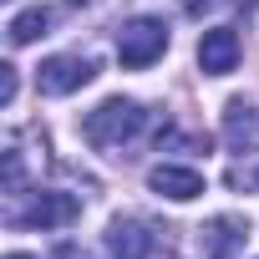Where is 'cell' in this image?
<instances>
[{
    "mask_svg": "<svg viewBox=\"0 0 259 259\" xmlns=\"http://www.w3.org/2000/svg\"><path fill=\"white\" fill-rule=\"evenodd\" d=\"M56 259H97V254H92V249H81V244H61V249H56Z\"/></svg>",
    "mask_w": 259,
    "mask_h": 259,
    "instance_id": "obj_14",
    "label": "cell"
},
{
    "mask_svg": "<svg viewBox=\"0 0 259 259\" xmlns=\"http://www.w3.org/2000/svg\"><path fill=\"white\" fill-rule=\"evenodd\" d=\"M203 6H213V0H183V11H188V16H203Z\"/></svg>",
    "mask_w": 259,
    "mask_h": 259,
    "instance_id": "obj_15",
    "label": "cell"
},
{
    "mask_svg": "<svg viewBox=\"0 0 259 259\" xmlns=\"http://www.w3.org/2000/svg\"><path fill=\"white\" fill-rule=\"evenodd\" d=\"M71 219H81V203L71 193H36L21 213H11V224L21 229H66Z\"/></svg>",
    "mask_w": 259,
    "mask_h": 259,
    "instance_id": "obj_4",
    "label": "cell"
},
{
    "mask_svg": "<svg viewBox=\"0 0 259 259\" xmlns=\"http://www.w3.org/2000/svg\"><path fill=\"white\" fill-rule=\"evenodd\" d=\"M107 249H112V259H148L158 249V239L138 219H112L107 224Z\"/></svg>",
    "mask_w": 259,
    "mask_h": 259,
    "instance_id": "obj_7",
    "label": "cell"
},
{
    "mask_svg": "<svg viewBox=\"0 0 259 259\" xmlns=\"http://www.w3.org/2000/svg\"><path fill=\"white\" fill-rule=\"evenodd\" d=\"M6 188H21V153H6Z\"/></svg>",
    "mask_w": 259,
    "mask_h": 259,
    "instance_id": "obj_13",
    "label": "cell"
},
{
    "mask_svg": "<svg viewBox=\"0 0 259 259\" xmlns=\"http://www.w3.org/2000/svg\"><path fill=\"white\" fill-rule=\"evenodd\" d=\"M51 21H56V11L51 6H31V11H21L6 31H11V46H31L36 36H46L51 31Z\"/></svg>",
    "mask_w": 259,
    "mask_h": 259,
    "instance_id": "obj_10",
    "label": "cell"
},
{
    "mask_svg": "<svg viewBox=\"0 0 259 259\" xmlns=\"http://www.w3.org/2000/svg\"><path fill=\"white\" fill-rule=\"evenodd\" d=\"M163 51H168V26H163L158 16H133V21L117 31V61H122L127 71L153 66Z\"/></svg>",
    "mask_w": 259,
    "mask_h": 259,
    "instance_id": "obj_2",
    "label": "cell"
},
{
    "mask_svg": "<svg viewBox=\"0 0 259 259\" xmlns=\"http://www.w3.org/2000/svg\"><path fill=\"white\" fill-rule=\"evenodd\" d=\"M244 239H249V224L239 213H219L198 229V254L203 259H234L244 249Z\"/></svg>",
    "mask_w": 259,
    "mask_h": 259,
    "instance_id": "obj_5",
    "label": "cell"
},
{
    "mask_svg": "<svg viewBox=\"0 0 259 259\" xmlns=\"http://www.w3.org/2000/svg\"><path fill=\"white\" fill-rule=\"evenodd\" d=\"M148 188L163 193V198H173V203H188V198L203 193V173L198 168H178V163H158L148 173Z\"/></svg>",
    "mask_w": 259,
    "mask_h": 259,
    "instance_id": "obj_8",
    "label": "cell"
},
{
    "mask_svg": "<svg viewBox=\"0 0 259 259\" xmlns=\"http://www.w3.org/2000/svg\"><path fill=\"white\" fill-rule=\"evenodd\" d=\"M6 259H36V254H6Z\"/></svg>",
    "mask_w": 259,
    "mask_h": 259,
    "instance_id": "obj_16",
    "label": "cell"
},
{
    "mask_svg": "<svg viewBox=\"0 0 259 259\" xmlns=\"http://www.w3.org/2000/svg\"><path fill=\"white\" fill-rule=\"evenodd\" d=\"M143 127H148L143 102H133V97H107L97 112H87L81 133H87V143H92V148L112 153V148H122V143H133Z\"/></svg>",
    "mask_w": 259,
    "mask_h": 259,
    "instance_id": "obj_1",
    "label": "cell"
},
{
    "mask_svg": "<svg viewBox=\"0 0 259 259\" xmlns=\"http://www.w3.org/2000/svg\"><path fill=\"white\" fill-rule=\"evenodd\" d=\"M71 6H97V0H71Z\"/></svg>",
    "mask_w": 259,
    "mask_h": 259,
    "instance_id": "obj_17",
    "label": "cell"
},
{
    "mask_svg": "<svg viewBox=\"0 0 259 259\" xmlns=\"http://www.w3.org/2000/svg\"><path fill=\"white\" fill-rule=\"evenodd\" d=\"M224 143H229V148H239V153L259 143V112H254V102L234 97V102L224 107Z\"/></svg>",
    "mask_w": 259,
    "mask_h": 259,
    "instance_id": "obj_9",
    "label": "cell"
},
{
    "mask_svg": "<svg viewBox=\"0 0 259 259\" xmlns=\"http://www.w3.org/2000/svg\"><path fill=\"white\" fill-rule=\"evenodd\" d=\"M229 188H244V193H249V188H259V168H244V163H239V168H229Z\"/></svg>",
    "mask_w": 259,
    "mask_h": 259,
    "instance_id": "obj_11",
    "label": "cell"
},
{
    "mask_svg": "<svg viewBox=\"0 0 259 259\" xmlns=\"http://www.w3.org/2000/svg\"><path fill=\"white\" fill-rule=\"evenodd\" d=\"M0 102H6V107L16 102V66H11V61L0 66Z\"/></svg>",
    "mask_w": 259,
    "mask_h": 259,
    "instance_id": "obj_12",
    "label": "cell"
},
{
    "mask_svg": "<svg viewBox=\"0 0 259 259\" xmlns=\"http://www.w3.org/2000/svg\"><path fill=\"white\" fill-rule=\"evenodd\" d=\"M198 66H203L208 76H229V71L239 66V31H229V26L203 31V41H198Z\"/></svg>",
    "mask_w": 259,
    "mask_h": 259,
    "instance_id": "obj_6",
    "label": "cell"
},
{
    "mask_svg": "<svg viewBox=\"0 0 259 259\" xmlns=\"http://www.w3.org/2000/svg\"><path fill=\"white\" fill-rule=\"evenodd\" d=\"M92 76H97V61L92 56H46L41 71H36V87H41V97H71Z\"/></svg>",
    "mask_w": 259,
    "mask_h": 259,
    "instance_id": "obj_3",
    "label": "cell"
}]
</instances>
